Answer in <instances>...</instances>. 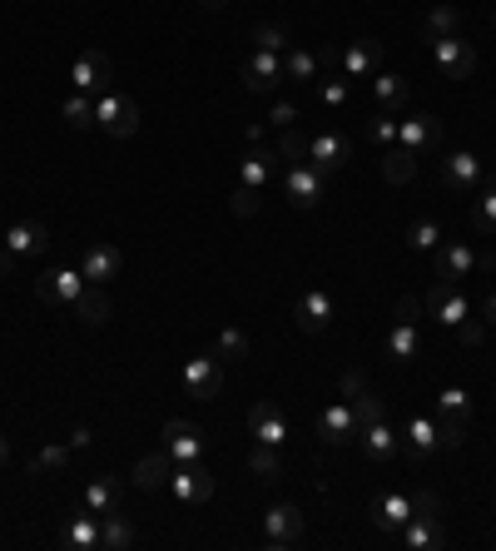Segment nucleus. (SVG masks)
Here are the masks:
<instances>
[{
	"instance_id": "obj_1",
	"label": "nucleus",
	"mask_w": 496,
	"mask_h": 551,
	"mask_svg": "<svg viewBox=\"0 0 496 551\" xmlns=\"http://www.w3.org/2000/svg\"><path fill=\"white\" fill-rule=\"evenodd\" d=\"M422 308H427V313H432L437 323H447V328H462V323L472 318V303H467L462 283H452V278H437V283L427 288Z\"/></svg>"
},
{
	"instance_id": "obj_2",
	"label": "nucleus",
	"mask_w": 496,
	"mask_h": 551,
	"mask_svg": "<svg viewBox=\"0 0 496 551\" xmlns=\"http://www.w3.org/2000/svg\"><path fill=\"white\" fill-rule=\"evenodd\" d=\"M432 269H437V278L467 283V278L482 274V249H472V244H457V239H442V244L432 249Z\"/></svg>"
},
{
	"instance_id": "obj_3",
	"label": "nucleus",
	"mask_w": 496,
	"mask_h": 551,
	"mask_svg": "<svg viewBox=\"0 0 496 551\" xmlns=\"http://www.w3.org/2000/svg\"><path fill=\"white\" fill-rule=\"evenodd\" d=\"M283 194L293 209H318L323 194H328V174L313 169V164H288L283 169Z\"/></svg>"
},
{
	"instance_id": "obj_4",
	"label": "nucleus",
	"mask_w": 496,
	"mask_h": 551,
	"mask_svg": "<svg viewBox=\"0 0 496 551\" xmlns=\"http://www.w3.org/2000/svg\"><path fill=\"white\" fill-rule=\"evenodd\" d=\"M95 125L105 130V135L115 139H129L134 130H139V105L129 100V95H95Z\"/></svg>"
},
{
	"instance_id": "obj_5",
	"label": "nucleus",
	"mask_w": 496,
	"mask_h": 551,
	"mask_svg": "<svg viewBox=\"0 0 496 551\" xmlns=\"http://www.w3.org/2000/svg\"><path fill=\"white\" fill-rule=\"evenodd\" d=\"M110 80H115V65H110V55L105 50H85L75 65H70V85H75V95H105L110 90Z\"/></svg>"
},
{
	"instance_id": "obj_6",
	"label": "nucleus",
	"mask_w": 496,
	"mask_h": 551,
	"mask_svg": "<svg viewBox=\"0 0 496 551\" xmlns=\"http://www.w3.org/2000/svg\"><path fill=\"white\" fill-rule=\"evenodd\" d=\"M184 393H189L194 403H214V398L224 393V368H219V358H214V353H204V358H189V363H184Z\"/></svg>"
},
{
	"instance_id": "obj_7",
	"label": "nucleus",
	"mask_w": 496,
	"mask_h": 551,
	"mask_svg": "<svg viewBox=\"0 0 496 551\" xmlns=\"http://www.w3.org/2000/svg\"><path fill=\"white\" fill-rule=\"evenodd\" d=\"M169 492H174V502L199 507V502L214 497V477H209L199 462H174V472H169Z\"/></svg>"
},
{
	"instance_id": "obj_8",
	"label": "nucleus",
	"mask_w": 496,
	"mask_h": 551,
	"mask_svg": "<svg viewBox=\"0 0 496 551\" xmlns=\"http://www.w3.org/2000/svg\"><path fill=\"white\" fill-rule=\"evenodd\" d=\"M432 45V60H437V70L447 75V80H467L472 70H477V50L462 40V35H447V40H427Z\"/></svg>"
},
{
	"instance_id": "obj_9",
	"label": "nucleus",
	"mask_w": 496,
	"mask_h": 551,
	"mask_svg": "<svg viewBox=\"0 0 496 551\" xmlns=\"http://www.w3.org/2000/svg\"><path fill=\"white\" fill-rule=\"evenodd\" d=\"M348 159H353V139L343 135V130H323V135L308 139V164H313V169L338 174Z\"/></svg>"
},
{
	"instance_id": "obj_10",
	"label": "nucleus",
	"mask_w": 496,
	"mask_h": 551,
	"mask_svg": "<svg viewBox=\"0 0 496 551\" xmlns=\"http://www.w3.org/2000/svg\"><path fill=\"white\" fill-rule=\"evenodd\" d=\"M164 452H169L174 462H199V457H204V432H199V422L169 417V422H164Z\"/></svg>"
},
{
	"instance_id": "obj_11",
	"label": "nucleus",
	"mask_w": 496,
	"mask_h": 551,
	"mask_svg": "<svg viewBox=\"0 0 496 551\" xmlns=\"http://www.w3.org/2000/svg\"><path fill=\"white\" fill-rule=\"evenodd\" d=\"M402 452H407V462H432V457L442 452V427H437L432 417H407V427H402Z\"/></svg>"
},
{
	"instance_id": "obj_12",
	"label": "nucleus",
	"mask_w": 496,
	"mask_h": 551,
	"mask_svg": "<svg viewBox=\"0 0 496 551\" xmlns=\"http://www.w3.org/2000/svg\"><path fill=\"white\" fill-rule=\"evenodd\" d=\"M244 90L248 95H273L283 85V55H268V50H253L244 60Z\"/></svg>"
},
{
	"instance_id": "obj_13",
	"label": "nucleus",
	"mask_w": 496,
	"mask_h": 551,
	"mask_svg": "<svg viewBox=\"0 0 496 551\" xmlns=\"http://www.w3.org/2000/svg\"><path fill=\"white\" fill-rule=\"evenodd\" d=\"M80 274H85V283H110V278H120L124 249L110 244V239H95V244L85 249V259H80Z\"/></svg>"
},
{
	"instance_id": "obj_14",
	"label": "nucleus",
	"mask_w": 496,
	"mask_h": 551,
	"mask_svg": "<svg viewBox=\"0 0 496 551\" xmlns=\"http://www.w3.org/2000/svg\"><path fill=\"white\" fill-rule=\"evenodd\" d=\"M442 179H447V189H457V194H477V189H482V159H477L472 149H452V154L442 159Z\"/></svg>"
},
{
	"instance_id": "obj_15",
	"label": "nucleus",
	"mask_w": 496,
	"mask_h": 551,
	"mask_svg": "<svg viewBox=\"0 0 496 551\" xmlns=\"http://www.w3.org/2000/svg\"><path fill=\"white\" fill-rule=\"evenodd\" d=\"M5 249H10L20 264H30V259H40V254L50 249V229H45L40 219H20V224H10Z\"/></svg>"
},
{
	"instance_id": "obj_16",
	"label": "nucleus",
	"mask_w": 496,
	"mask_h": 551,
	"mask_svg": "<svg viewBox=\"0 0 496 551\" xmlns=\"http://www.w3.org/2000/svg\"><path fill=\"white\" fill-rule=\"evenodd\" d=\"M298 537H303V512H298L293 502L268 507V517H263V542H268V547H293Z\"/></svg>"
},
{
	"instance_id": "obj_17",
	"label": "nucleus",
	"mask_w": 496,
	"mask_h": 551,
	"mask_svg": "<svg viewBox=\"0 0 496 551\" xmlns=\"http://www.w3.org/2000/svg\"><path fill=\"white\" fill-rule=\"evenodd\" d=\"M397 144L412 149V154L442 149V120H437V115H412V120H402V125H397Z\"/></svg>"
},
{
	"instance_id": "obj_18",
	"label": "nucleus",
	"mask_w": 496,
	"mask_h": 551,
	"mask_svg": "<svg viewBox=\"0 0 496 551\" xmlns=\"http://www.w3.org/2000/svg\"><path fill=\"white\" fill-rule=\"evenodd\" d=\"M368 517L382 537H392V532H402V527L412 522V497H407V492H382V497L372 502Z\"/></svg>"
},
{
	"instance_id": "obj_19",
	"label": "nucleus",
	"mask_w": 496,
	"mask_h": 551,
	"mask_svg": "<svg viewBox=\"0 0 496 551\" xmlns=\"http://www.w3.org/2000/svg\"><path fill=\"white\" fill-rule=\"evenodd\" d=\"M358 442H363L368 462H377V467H387V462L402 452V432H392L387 417H377V422H368V427H358Z\"/></svg>"
},
{
	"instance_id": "obj_20",
	"label": "nucleus",
	"mask_w": 496,
	"mask_h": 551,
	"mask_svg": "<svg viewBox=\"0 0 496 551\" xmlns=\"http://www.w3.org/2000/svg\"><path fill=\"white\" fill-rule=\"evenodd\" d=\"M35 293H40L45 303H70V308H75V298L85 293V274H80V269H50V274L35 278Z\"/></svg>"
},
{
	"instance_id": "obj_21",
	"label": "nucleus",
	"mask_w": 496,
	"mask_h": 551,
	"mask_svg": "<svg viewBox=\"0 0 496 551\" xmlns=\"http://www.w3.org/2000/svg\"><path fill=\"white\" fill-rule=\"evenodd\" d=\"M318 437L328 442V447H343V442H353L358 437V417L348 403H328L323 413H318Z\"/></svg>"
},
{
	"instance_id": "obj_22",
	"label": "nucleus",
	"mask_w": 496,
	"mask_h": 551,
	"mask_svg": "<svg viewBox=\"0 0 496 551\" xmlns=\"http://www.w3.org/2000/svg\"><path fill=\"white\" fill-rule=\"evenodd\" d=\"M278 174V149H263V144H248V154L239 159V179L248 189H268Z\"/></svg>"
},
{
	"instance_id": "obj_23",
	"label": "nucleus",
	"mask_w": 496,
	"mask_h": 551,
	"mask_svg": "<svg viewBox=\"0 0 496 551\" xmlns=\"http://www.w3.org/2000/svg\"><path fill=\"white\" fill-rule=\"evenodd\" d=\"M248 437H258L263 447H283V442H288V417L278 413L273 403H258V408L248 413Z\"/></svg>"
},
{
	"instance_id": "obj_24",
	"label": "nucleus",
	"mask_w": 496,
	"mask_h": 551,
	"mask_svg": "<svg viewBox=\"0 0 496 551\" xmlns=\"http://www.w3.org/2000/svg\"><path fill=\"white\" fill-rule=\"evenodd\" d=\"M328 323H333V298H328V288H308V293L298 298V328H303V333H328Z\"/></svg>"
},
{
	"instance_id": "obj_25",
	"label": "nucleus",
	"mask_w": 496,
	"mask_h": 551,
	"mask_svg": "<svg viewBox=\"0 0 496 551\" xmlns=\"http://www.w3.org/2000/svg\"><path fill=\"white\" fill-rule=\"evenodd\" d=\"M402 547H407V551L447 547V522H442V517H412V522L402 527Z\"/></svg>"
},
{
	"instance_id": "obj_26",
	"label": "nucleus",
	"mask_w": 496,
	"mask_h": 551,
	"mask_svg": "<svg viewBox=\"0 0 496 551\" xmlns=\"http://www.w3.org/2000/svg\"><path fill=\"white\" fill-rule=\"evenodd\" d=\"M110 313H115L110 293H105L100 283H85V293L75 298V318H80L85 328H105V323H110Z\"/></svg>"
},
{
	"instance_id": "obj_27",
	"label": "nucleus",
	"mask_w": 496,
	"mask_h": 551,
	"mask_svg": "<svg viewBox=\"0 0 496 551\" xmlns=\"http://www.w3.org/2000/svg\"><path fill=\"white\" fill-rule=\"evenodd\" d=\"M377 65H382V40H353V45L343 50V75H348V80L377 75Z\"/></svg>"
},
{
	"instance_id": "obj_28",
	"label": "nucleus",
	"mask_w": 496,
	"mask_h": 551,
	"mask_svg": "<svg viewBox=\"0 0 496 551\" xmlns=\"http://www.w3.org/2000/svg\"><path fill=\"white\" fill-rule=\"evenodd\" d=\"M372 95H377V115H407L412 90H407L402 75H377V80H372Z\"/></svg>"
},
{
	"instance_id": "obj_29",
	"label": "nucleus",
	"mask_w": 496,
	"mask_h": 551,
	"mask_svg": "<svg viewBox=\"0 0 496 551\" xmlns=\"http://www.w3.org/2000/svg\"><path fill=\"white\" fill-rule=\"evenodd\" d=\"M169 472H174V457L169 452H149V457L134 462V487L159 492V487H169Z\"/></svg>"
},
{
	"instance_id": "obj_30",
	"label": "nucleus",
	"mask_w": 496,
	"mask_h": 551,
	"mask_svg": "<svg viewBox=\"0 0 496 551\" xmlns=\"http://www.w3.org/2000/svg\"><path fill=\"white\" fill-rule=\"evenodd\" d=\"M437 413H442L437 427H472V393L467 388H442L437 393Z\"/></svg>"
},
{
	"instance_id": "obj_31",
	"label": "nucleus",
	"mask_w": 496,
	"mask_h": 551,
	"mask_svg": "<svg viewBox=\"0 0 496 551\" xmlns=\"http://www.w3.org/2000/svg\"><path fill=\"white\" fill-rule=\"evenodd\" d=\"M120 497H124V482H120V477H95V482L85 487V507H90L95 517H105V512H120Z\"/></svg>"
},
{
	"instance_id": "obj_32",
	"label": "nucleus",
	"mask_w": 496,
	"mask_h": 551,
	"mask_svg": "<svg viewBox=\"0 0 496 551\" xmlns=\"http://www.w3.org/2000/svg\"><path fill=\"white\" fill-rule=\"evenodd\" d=\"M318 55L313 50H303V45H293L288 55H283V80H293V85H318L323 75H318Z\"/></svg>"
},
{
	"instance_id": "obj_33",
	"label": "nucleus",
	"mask_w": 496,
	"mask_h": 551,
	"mask_svg": "<svg viewBox=\"0 0 496 551\" xmlns=\"http://www.w3.org/2000/svg\"><path fill=\"white\" fill-rule=\"evenodd\" d=\"M377 159H382V179H387V184H412V179H417V154H412V149L392 144V149H382Z\"/></svg>"
},
{
	"instance_id": "obj_34",
	"label": "nucleus",
	"mask_w": 496,
	"mask_h": 551,
	"mask_svg": "<svg viewBox=\"0 0 496 551\" xmlns=\"http://www.w3.org/2000/svg\"><path fill=\"white\" fill-rule=\"evenodd\" d=\"M65 547L70 551H95L100 547V517L85 507L80 517H70V527H65Z\"/></svg>"
},
{
	"instance_id": "obj_35",
	"label": "nucleus",
	"mask_w": 496,
	"mask_h": 551,
	"mask_svg": "<svg viewBox=\"0 0 496 551\" xmlns=\"http://www.w3.org/2000/svg\"><path fill=\"white\" fill-rule=\"evenodd\" d=\"M417 353H422L417 323H392V333H387V358H392V363H412Z\"/></svg>"
},
{
	"instance_id": "obj_36",
	"label": "nucleus",
	"mask_w": 496,
	"mask_h": 551,
	"mask_svg": "<svg viewBox=\"0 0 496 551\" xmlns=\"http://www.w3.org/2000/svg\"><path fill=\"white\" fill-rule=\"evenodd\" d=\"M100 547L105 551L134 547V527H129V517H120V512H105V517H100Z\"/></svg>"
},
{
	"instance_id": "obj_37",
	"label": "nucleus",
	"mask_w": 496,
	"mask_h": 551,
	"mask_svg": "<svg viewBox=\"0 0 496 551\" xmlns=\"http://www.w3.org/2000/svg\"><path fill=\"white\" fill-rule=\"evenodd\" d=\"M462 30V15L452 10V5H432L427 10V25H422V40H447V35H457Z\"/></svg>"
},
{
	"instance_id": "obj_38",
	"label": "nucleus",
	"mask_w": 496,
	"mask_h": 551,
	"mask_svg": "<svg viewBox=\"0 0 496 551\" xmlns=\"http://www.w3.org/2000/svg\"><path fill=\"white\" fill-rule=\"evenodd\" d=\"M253 50H268V55H288L293 50V35L283 30V25H273V20H263V25H253Z\"/></svg>"
},
{
	"instance_id": "obj_39",
	"label": "nucleus",
	"mask_w": 496,
	"mask_h": 551,
	"mask_svg": "<svg viewBox=\"0 0 496 551\" xmlns=\"http://www.w3.org/2000/svg\"><path fill=\"white\" fill-rule=\"evenodd\" d=\"M248 472H253L258 482H278V477H283L278 447H263V442H253V447H248Z\"/></svg>"
},
{
	"instance_id": "obj_40",
	"label": "nucleus",
	"mask_w": 496,
	"mask_h": 551,
	"mask_svg": "<svg viewBox=\"0 0 496 551\" xmlns=\"http://www.w3.org/2000/svg\"><path fill=\"white\" fill-rule=\"evenodd\" d=\"M442 239H447V234H442L437 219H417V224L407 229V249H412V254H432Z\"/></svg>"
},
{
	"instance_id": "obj_41",
	"label": "nucleus",
	"mask_w": 496,
	"mask_h": 551,
	"mask_svg": "<svg viewBox=\"0 0 496 551\" xmlns=\"http://www.w3.org/2000/svg\"><path fill=\"white\" fill-rule=\"evenodd\" d=\"M214 358H219V363H244L248 358V333L244 328H224L219 343H214Z\"/></svg>"
},
{
	"instance_id": "obj_42",
	"label": "nucleus",
	"mask_w": 496,
	"mask_h": 551,
	"mask_svg": "<svg viewBox=\"0 0 496 551\" xmlns=\"http://www.w3.org/2000/svg\"><path fill=\"white\" fill-rule=\"evenodd\" d=\"M278 159H283V164H308V135H303L298 125H288V130L278 135Z\"/></svg>"
},
{
	"instance_id": "obj_43",
	"label": "nucleus",
	"mask_w": 496,
	"mask_h": 551,
	"mask_svg": "<svg viewBox=\"0 0 496 551\" xmlns=\"http://www.w3.org/2000/svg\"><path fill=\"white\" fill-rule=\"evenodd\" d=\"M318 100H323L328 110H348V105H353V85H348V75H338V80H318Z\"/></svg>"
},
{
	"instance_id": "obj_44",
	"label": "nucleus",
	"mask_w": 496,
	"mask_h": 551,
	"mask_svg": "<svg viewBox=\"0 0 496 551\" xmlns=\"http://www.w3.org/2000/svg\"><path fill=\"white\" fill-rule=\"evenodd\" d=\"M60 115H65L70 130H90V125H95V100H90V95H70Z\"/></svg>"
},
{
	"instance_id": "obj_45",
	"label": "nucleus",
	"mask_w": 496,
	"mask_h": 551,
	"mask_svg": "<svg viewBox=\"0 0 496 551\" xmlns=\"http://www.w3.org/2000/svg\"><path fill=\"white\" fill-rule=\"evenodd\" d=\"M353 417H358V427H368V422H377V417H387V403L372 393V388H363V393H353Z\"/></svg>"
},
{
	"instance_id": "obj_46",
	"label": "nucleus",
	"mask_w": 496,
	"mask_h": 551,
	"mask_svg": "<svg viewBox=\"0 0 496 551\" xmlns=\"http://www.w3.org/2000/svg\"><path fill=\"white\" fill-rule=\"evenodd\" d=\"M472 229H477V234H487V239L496 234V189H487V194L472 204Z\"/></svg>"
},
{
	"instance_id": "obj_47",
	"label": "nucleus",
	"mask_w": 496,
	"mask_h": 551,
	"mask_svg": "<svg viewBox=\"0 0 496 551\" xmlns=\"http://www.w3.org/2000/svg\"><path fill=\"white\" fill-rule=\"evenodd\" d=\"M229 209H234V219H253V214L263 209V189H248V184H239V189L229 194Z\"/></svg>"
},
{
	"instance_id": "obj_48",
	"label": "nucleus",
	"mask_w": 496,
	"mask_h": 551,
	"mask_svg": "<svg viewBox=\"0 0 496 551\" xmlns=\"http://www.w3.org/2000/svg\"><path fill=\"white\" fill-rule=\"evenodd\" d=\"M70 452H75L70 442H65V447H60V442H50V447L35 457V472H60V467H70Z\"/></svg>"
},
{
	"instance_id": "obj_49",
	"label": "nucleus",
	"mask_w": 496,
	"mask_h": 551,
	"mask_svg": "<svg viewBox=\"0 0 496 551\" xmlns=\"http://www.w3.org/2000/svg\"><path fill=\"white\" fill-rule=\"evenodd\" d=\"M397 125H402L397 115H377V120H372V144H377V154L397 144Z\"/></svg>"
},
{
	"instance_id": "obj_50",
	"label": "nucleus",
	"mask_w": 496,
	"mask_h": 551,
	"mask_svg": "<svg viewBox=\"0 0 496 551\" xmlns=\"http://www.w3.org/2000/svg\"><path fill=\"white\" fill-rule=\"evenodd\" d=\"M412 517H442V497L427 487V492H412Z\"/></svg>"
},
{
	"instance_id": "obj_51",
	"label": "nucleus",
	"mask_w": 496,
	"mask_h": 551,
	"mask_svg": "<svg viewBox=\"0 0 496 551\" xmlns=\"http://www.w3.org/2000/svg\"><path fill=\"white\" fill-rule=\"evenodd\" d=\"M392 313H397V323H417V318H422V298H412V293H402Z\"/></svg>"
},
{
	"instance_id": "obj_52",
	"label": "nucleus",
	"mask_w": 496,
	"mask_h": 551,
	"mask_svg": "<svg viewBox=\"0 0 496 551\" xmlns=\"http://www.w3.org/2000/svg\"><path fill=\"white\" fill-rule=\"evenodd\" d=\"M268 120H273L278 130H288V125H298V105H288V100H278V105L268 110Z\"/></svg>"
},
{
	"instance_id": "obj_53",
	"label": "nucleus",
	"mask_w": 496,
	"mask_h": 551,
	"mask_svg": "<svg viewBox=\"0 0 496 551\" xmlns=\"http://www.w3.org/2000/svg\"><path fill=\"white\" fill-rule=\"evenodd\" d=\"M457 333H462V343H467V348H477V343H482V333H487V318H477V313H472Z\"/></svg>"
},
{
	"instance_id": "obj_54",
	"label": "nucleus",
	"mask_w": 496,
	"mask_h": 551,
	"mask_svg": "<svg viewBox=\"0 0 496 551\" xmlns=\"http://www.w3.org/2000/svg\"><path fill=\"white\" fill-rule=\"evenodd\" d=\"M363 388H368V378H363L358 368H348V373H343V398H353V393H363Z\"/></svg>"
},
{
	"instance_id": "obj_55",
	"label": "nucleus",
	"mask_w": 496,
	"mask_h": 551,
	"mask_svg": "<svg viewBox=\"0 0 496 551\" xmlns=\"http://www.w3.org/2000/svg\"><path fill=\"white\" fill-rule=\"evenodd\" d=\"M90 442H95V432H90V427H85V422H80V427H75V432H70V447H75V452H85V447H90Z\"/></svg>"
},
{
	"instance_id": "obj_56",
	"label": "nucleus",
	"mask_w": 496,
	"mask_h": 551,
	"mask_svg": "<svg viewBox=\"0 0 496 551\" xmlns=\"http://www.w3.org/2000/svg\"><path fill=\"white\" fill-rule=\"evenodd\" d=\"M467 442V427H442V447H462Z\"/></svg>"
},
{
	"instance_id": "obj_57",
	"label": "nucleus",
	"mask_w": 496,
	"mask_h": 551,
	"mask_svg": "<svg viewBox=\"0 0 496 551\" xmlns=\"http://www.w3.org/2000/svg\"><path fill=\"white\" fill-rule=\"evenodd\" d=\"M15 269H20V259H15L10 249H0V278H5V274H15Z\"/></svg>"
},
{
	"instance_id": "obj_58",
	"label": "nucleus",
	"mask_w": 496,
	"mask_h": 551,
	"mask_svg": "<svg viewBox=\"0 0 496 551\" xmlns=\"http://www.w3.org/2000/svg\"><path fill=\"white\" fill-rule=\"evenodd\" d=\"M482 318L496 328V293H487V298H482Z\"/></svg>"
},
{
	"instance_id": "obj_59",
	"label": "nucleus",
	"mask_w": 496,
	"mask_h": 551,
	"mask_svg": "<svg viewBox=\"0 0 496 551\" xmlns=\"http://www.w3.org/2000/svg\"><path fill=\"white\" fill-rule=\"evenodd\" d=\"M204 5H209V10H224V5H229V0H204Z\"/></svg>"
},
{
	"instance_id": "obj_60",
	"label": "nucleus",
	"mask_w": 496,
	"mask_h": 551,
	"mask_svg": "<svg viewBox=\"0 0 496 551\" xmlns=\"http://www.w3.org/2000/svg\"><path fill=\"white\" fill-rule=\"evenodd\" d=\"M5 452H10V447H5V437H0V462H5Z\"/></svg>"
}]
</instances>
